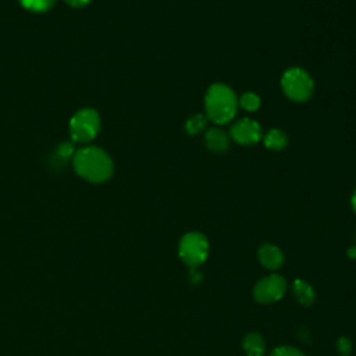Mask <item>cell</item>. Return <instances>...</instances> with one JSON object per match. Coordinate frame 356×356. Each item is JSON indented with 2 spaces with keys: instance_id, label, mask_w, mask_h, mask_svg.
Listing matches in <instances>:
<instances>
[{
  "instance_id": "obj_9",
  "label": "cell",
  "mask_w": 356,
  "mask_h": 356,
  "mask_svg": "<svg viewBox=\"0 0 356 356\" xmlns=\"http://www.w3.org/2000/svg\"><path fill=\"white\" fill-rule=\"evenodd\" d=\"M259 261L267 270H278L284 263V253L273 243H264L257 250Z\"/></svg>"
},
{
  "instance_id": "obj_1",
  "label": "cell",
  "mask_w": 356,
  "mask_h": 356,
  "mask_svg": "<svg viewBox=\"0 0 356 356\" xmlns=\"http://www.w3.org/2000/svg\"><path fill=\"white\" fill-rule=\"evenodd\" d=\"M75 172L93 184L108 181L114 172V164L106 150L97 146H85L72 156Z\"/></svg>"
},
{
  "instance_id": "obj_15",
  "label": "cell",
  "mask_w": 356,
  "mask_h": 356,
  "mask_svg": "<svg viewBox=\"0 0 356 356\" xmlns=\"http://www.w3.org/2000/svg\"><path fill=\"white\" fill-rule=\"evenodd\" d=\"M260 103H261V100H260V97H259L254 92H245V93H242L241 97L238 99V104H239L243 110L250 111V113L256 111V110L260 107Z\"/></svg>"
},
{
  "instance_id": "obj_19",
  "label": "cell",
  "mask_w": 356,
  "mask_h": 356,
  "mask_svg": "<svg viewBox=\"0 0 356 356\" xmlns=\"http://www.w3.org/2000/svg\"><path fill=\"white\" fill-rule=\"evenodd\" d=\"M189 278L193 284H197L202 281V274L197 271V268H191V274H189Z\"/></svg>"
},
{
  "instance_id": "obj_3",
  "label": "cell",
  "mask_w": 356,
  "mask_h": 356,
  "mask_svg": "<svg viewBox=\"0 0 356 356\" xmlns=\"http://www.w3.org/2000/svg\"><path fill=\"white\" fill-rule=\"evenodd\" d=\"M281 89L288 99L296 103H303L312 97L314 82L306 70L291 67L285 70L281 76Z\"/></svg>"
},
{
  "instance_id": "obj_6",
  "label": "cell",
  "mask_w": 356,
  "mask_h": 356,
  "mask_svg": "<svg viewBox=\"0 0 356 356\" xmlns=\"http://www.w3.org/2000/svg\"><path fill=\"white\" fill-rule=\"evenodd\" d=\"M286 291V281L278 275L271 274L259 280L253 288V298L259 303H273L280 300Z\"/></svg>"
},
{
  "instance_id": "obj_5",
  "label": "cell",
  "mask_w": 356,
  "mask_h": 356,
  "mask_svg": "<svg viewBox=\"0 0 356 356\" xmlns=\"http://www.w3.org/2000/svg\"><path fill=\"white\" fill-rule=\"evenodd\" d=\"M209 254V241L200 232L185 234L178 243L179 259L191 268H197Z\"/></svg>"
},
{
  "instance_id": "obj_18",
  "label": "cell",
  "mask_w": 356,
  "mask_h": 356,
  "mask_svg": "<svg viewBox=\"0 0 356 356\" xmlns=\"http://www.w3.org/2000/svg\"><path fill=\"white\" fill-rule=\"evenodd\" d=\"M68 6L74 7V8H81V7H85L90 3V0H64Z\"/></svg>"
},
{
  "instance_id": "obj_11",
  "label": "cell",
  "mask_w": 356,
  "mask_h": 356,
  "mask_svg": "<svg viewBox=\"0 0 356 356\" xmlns=\"http://www.w3.org/2000/svg\"><path fill=\"white\" fill-rule=\"evenodd\" d=\"M292 293L296 298V300L303 306H310L314 303V289L309 282L303 280H295V282L292 284Z\"/></svg>"
},
{
  "instance_id": "obj_4",
  "label": "cell",
  "mask_w": 356,
  "mask_h": 356,
  "mask_svg": "<svg viewBox=\"0 0 356 356\" xmlns=\"http://www.w3.org/2000/svg\"><path fill=\"white\" fill-rule=\"evenodd\" d=\"M102 121L95 108H81L70 120V136L74 142L88 143L100 132Z\"/></svg>"
},
{
  "instance_id": "obj_21",
  "label": "cell",
  "mask_w": 356,
  "mask_h": 356,
  "mask_svg": "<svg viewBox=\"0 0 356 356\" xmlns=\"http://www.w3.org/2000/svg\"><path fill=\"white\" fill-rule=\"evenodd\" d=\"M349 256H350V257H356V248L349 249Z\"/></svg>"
},
{
  "instance_id": "obj_14",
  "label": "cell",
  "mask_w": 356,
  "mask_h": 356,
  "mask_svg": "<svg viewBox=\"0 0 356 356\" xmlns=\"http://www.w3.org/2000/svg\"><path fill=\"white\" fill-rule=\"evenodd\" d=\"M18 1L25 10L32 13L49 11L56 3V0H18Z\"/></svg>"
},
{
  "instance_id": "obj_12",
  "label": "cell",
  "mask_w": 356,
  "mask_h": 356,
  "mask_svg": "<svg viewBox=\"0 0 356 356\" xmlns=\"http://www.w3.org/2000/svg\"><path fill=\"white\" fill-rule=\"evenodd\" d=\"M242 346L248 356H264L266 342H264L263 337L257 332L246 334V337L243 338Z\"/></svg>"
},
{
  "instance_id": "obj_8",
  "label": "cell",
  "mask_w": 356,
  "mask_h": 356,
  "mask_svg": "<svg viewBox=\"0 0 356 356\" xmlns=\"http://www.w3.org/2000/svg\"><path fill=\"white\" fill-rule=\"evenodd\" d=\"M229 135L222 128L211 127L204 134L206 147L213 153H225L229 149Z\"/></svg>"
},
{
  "instance_id": "obj_7",
  "label": "cell",
  "mask_w": 356,
  "mask_h": 356,
  "mask_svg": "<svg viewBox=\"0 0 356 356\" xmlns=\"http://www.w3.org/2000/svg\"><path fill=\"white\" fill-rule=\"evenodd\" d=\"M228 135L234 142L249 146L260 142V139L263 138V131L256 120L250 117H243L231 125Z\"/></svg>"
},
{
  "instance_id": "obj_13",
  "label": "cell",
  "mask_w": 356,
  "mask_h": 356,
  "mask_svg": "<svg viewBox=\"0 0 356 356\" xmlns=\"http://www.w3.org/2000/svg\"><path fill=\"white\" fill-rule=\"evenodd\" d=\"M207 117L206 114L203 113H197V114H193L191 115L186 122H185V131L189 134V135H197L199 132L204 131L206 127H207Z\"/></svg>"
},
{
  "instance_id": "obj_2",
  "label": "cell",
  "mask_w": 356,
  "mask_h": 356,
  "mask_svg": "<svg viewBox=\"0 0 356 356\" xmlns=\"http://www.w3.org/2000/svg\"><path fill=\"white\" fill-rule=\"evenodd\" d=\"M238 97L225 83H211L204 93V114L209 121L224 125L234 120L238 111Z\"/></svg>"
},
{
  "instance_id": "obj_10",
  "label": "cell",
  "mask_w": 356,
  "mask_h": 356,
  "mask_svg": "<svg viewBox=\"0 0 356 356\" xmlns=\"http://www.w3.org/2000/svg\"><path fill=\"white\" fill-rule=\"evenodd\" d=\"M263 142H264V146L268 149V150H273V152H280L282 149L286 147L288 145V136L286 134L280 129V128H271L268 129L264 135H263Z\"/></svg>"
},
{
  "instance_id": "obj_20",
  "label": "cell",
  "mask_w": 356,
  "mask_h": 356,
  "mask_svg": "<svg viewBox=\"0 0 356 356\" xmlns=\"http://www.w3.org/2000/svg\"><path fill=\"white\" fill-rule=\"evenodd\" d=\"M350 204H352V209H353V211L356 213V189L353 191V193H352V197H350Z\"/></svg>"
},
{
  "instance_id": "obj_17",
  "label": "cell",
  "mask_w": 356,
  "mask_h": 356,
  "mask_svg": "<svg viewBox=\"0 0 356 356\" xmlns=\"http://www.w3.org/2000/svg\"><path fill=\"white\" fill-rule=\"evenodd\" d=\"M337 349H338V352L342 356H348L350 353V350H352V342L348 338L342 337V338H339L337 341Z\"/></svg>"
},
{
  "instance_id": "obj_16",
  "label": "cell",
  "mask_w": 356,
  "mask_h": 356,
  "mask_svg": "<svg viewBox=\"0 0 356 356\" xmlns=\"http://www.w3.org/2000/svg\"><path fill=\"white\" fill-rule=\"evenodd\" d=\"M270 356H305L302 350H299L298 348H293V346H286V345H282V346H278L275 348Z\"/></svg>"
}]
</instances>
